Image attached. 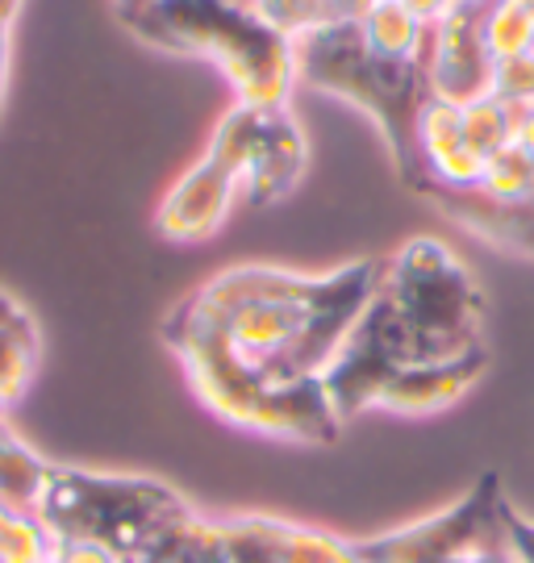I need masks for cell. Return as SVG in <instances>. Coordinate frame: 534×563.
I'll list each match as a JSON object with an SVG mask.
<instances>
[{
  "mask_svg": "<svg viewBox=\"0 0 534 563\" xmlns=\"http://www.w3.org/2000/svg\"><path fill=\"white\" fill-rule=\"evenodd\" d=\"M380 288L377 267L301 276L284 267H230L200 284L176 313L214 330L226 355L263 384L322 380Z\"/></svg>",
  "mask_w": 534,
  "mask_h": 563,
  "instance_id": "cell-1",
  "label": "cell"
},
{
  "mask_svg": "<svg viewBox=\"0 0 534 563\" xmlns=\"http://www.w3.org/2000/svg\"><path fill=\"white\" fill-rule=\"evenodd\" d=\"M139 38L197 55L230 80L247 109H288L297 84V46L238 0H151L126 21Z\"/></svg>",
  "mask_w": 534,
  "mask_h": 563,
  "instance_id": "cell-2",
  "label": "cell"
},
{
  "mask_svg": "<svg viewBox=\"0 0 534 563\" xmlns=\"http://www.w3.org/2000/svg\"><path fill=\"white\" fill-rule=\"evenodd\" d=\"M188 514L193 509L167 484L142 481V476H100V472H79L59 463L39 509L55 543L88 539V543L113 547L130 560L142 555L159 534L184 522Z\"/></svg>",
  "mask_w": 534,
  "mask_h": 563,
  "instance_id": "cell-3",
  "label": "cell"
},
{
  "mask_svg": "<svg viewBox=\"0 0 534 563\" xmlns=\"http://www.w3.org/2000/svg\"><path fill=\"white\" fill-rule=\"evenodd\" d=\"M380 297L405 330L414 363H443L476 351V288L443 242H410L380 280Z\"/></svg>",
  "mask_w": 534,
  "mask_h": 563,
  "instance_id": "cell-4",
  "label": "cell"
},
{
  "mask_svg": "<svg viewBox=\"0 0 534 563\" xmlns=\"http://www.w3.org/2000/svg\"><path fill=\"white\" fill-rule=\"evenodd\" d=\"M209 159H218L247 197L255 201H276L301 176L305 163V142L293 125L288 109H247L235 104L218 121L209 139Z\"/></svg>",
  "mask_w": 534,
  "mask_h": 563,
  "instance_id": "cell-5",
  "label": "cell"
},
{
  "mask_svg": "<svg viewBox=\"0 0 534 563\" xmlns=\"http://www.w3.org/2000/svg\"><path fill=\"white\" fill-rule=\"evenodd\" d=\"M480 4L484 0H451L435 21L422 55V92L443 101L468 104L493 92V59L480 38Z\"/></svg>",
  "mask_w": 534,
  "mask_h": 563,
  "instance_id": "cell-6",
  "label": "cell"
},
{
  "mask_svg": "<svg viewBox=\"0 0 534 563\" xmlns=\"http://www.w3.org/2000/svg\"><path fill=\"white\" fill-rule=\"evenodd\" d=\"M501 530H505V501L501 497H468L426 522H414L368 543L363 555L368 563H443L468 547L493 539Z\"/></svg>",
  "mask_w": 534,
  "mask_h": 563,
  "instance_id": "cell-7",
  "label": "cell"
},
{
  "mask_svg": "<svg viewBox=\"0 0 534 563\" xmlns=\"http://www.w3.org/2000/svg\"><path fill=\"white\" fill-rule=\"evenodd\" d=\"M410 159L443 197H472L489 167V155L464 139V104L426 92L410 118Z\"/></svg>",
  "mask_w": 534,
  "mask_h": 563,
  "instance_id": "cell-8",
  "label": "cell"
},
{
  "mask_svg": "<svg viewBox=\"0 0 534 563\" xmlns=\"http://www.w3.org/2000/svg\"><path fill=\"white\" fill-rule=\"evenodd\" d=\"M226 563H368L363 547L335 530L280 518H230L218 522Z\"/></svg>",
  "mask_w": 534,
  "mask_h": 563,
  "instance_id": "cell-9",
  "label": "cell"
},
{
  "mask_svg": "<svg viewBox=\"0 0 534 563\" xmlns=\"http://www.w3.org/2000/svg\"><path fill=\"white\" fill-rule=\"evenodd\" d=\"M238 197H242V184H238L218 159L200 155V159L163 192V201H159V209H155V230L167 242H179V246L209 242L221 225L230 222Z\"/></svg>",
  "mask_w": 534,
  "mask_h": 563,
  "instance_id": "cell-10",
  "label": "cell"
},
{
  "mask_svg": "<svg viewBox=\"0 0 534 563\" xmlns=\"http://www.w3.org/2000/svg\"><path fill=\"white\" fill-rule=\"evenodd\" d=\"M480 351L472 355H459V360L443 363H410V367H396L380 380L372 405L396 418H426L438 413L447 405H456L459 397H468V388L480 376Z\"/></svg>",
  "mask_w": 534,
  "mask_h": 563,
  "instance_id": "cell-11",
  "label": "cell"
},
{
  "mask_svg": "<svg viewBox=\"0 0 534 563\" xmlns=\"http://www.w3.org/2000/svg\"><path fill=\"white\" fill-rule=\"evenodd\" d=\"M356 30L363 51L377 63L410 67V71L422 67L426 38H431V21L422 18L414 4H405V0H372L356 18Z\"/></svg>",
  "mask_w": 534,
  "mask_h": 563,
  "instance_id": "cell-12",
  "label": "cell"
},
{
  "mask_svg": "<svg viewBox=\"0 0 534 563\" xmlns=\"http://www.w3.org/2000/svg\"><path fill=\"white\" fill-rule=\"evenodd\" d=\"M42 363V330L34 313L0 288V418L34 388Z\"/></svg>",
  "mask_w": 534,
  "mask_h": 563,
  "instance_id": "cell-13",
  "label": "cell"
},
{
  "mask_svg": "<svg viewBox=\"0 0 534 563\" xmlns=\"http://www.w3.org/2000/svg\"><path fill=\"white\" fill-rule=\"evenodd\" d=\"M51 476H55V463L42 460L39 451L25 439H18V430H9V422L0 418V505L39 514Z\"/></svg>",
  "mask_w": 534,
  "mask_h": 563,
  "instance_id": "cell-14",
  "label": "cell"
},
{
  "mask_svg": "<svg viewBox=\"0 0 534 563\" xmlns=\"http://www.w3.org/2000/svg\"><path fill=\"white\" fill-rule=\"evenodd\" d=\"M480 38L493 67L534 55V0H484Z\"/></svg>",
  "mask_w": 534,
  "mask_h": 563,
  "instance_id": "cell-15",
  "label": "cell"
},
{
  "mask_svg": "<svg viewBox=\"0 0 534 563\" xmlns=\"http://www.w3.org/2000/svg\"><path fill=\"white\" fill-rule=\"evenodd\" d=\"M476 197L493 209H531L534 205V163L517 151V146H505L489 155V167H484V180L476 188Z\"/></svg>",
  "mask_w": 534,
  "mask_h": 563,
  "instance_id": "cell-16",
  "label": "cell"
},
{
  "mask_svg": "<svg viewBox=\"0 0 534 563\" xmlns=\"http://www.w3.org/2000/svg\"><path fill=\"white\" fill-rule=\"evenodd\" d=\"M55 560V534L39 514L0 505V563H46Z\"/></svg>",
  "mask_w": 534,
  "mask_h": 563,
  "instance_id": "cell-17",
  "label": "cell"
},
{
  "mask_svg": "<svg viewBox=\"0 0 534 563\" xmlns=\"http://www.w3.org/2000/svg\"><path fill=\"white\" fill-rule=\"evenodd\" d=\"M464 139L472 142L480 155H497L514 146V109L497 92H484L464 104Z\"/></svg>",
  "mask_w": 534,
  "mask_h": 563,
  "instance_id": "cell-18",
  "label": "cell"
},
{
  "mask_svg": "<svg viewBox=\"0 0 534 563\" xmlns=\"http://www.w3.org/2000/svg\"><path fill=\"white\" fill-rule=\"evenodd\" d=\"M493 92L510 109H534V55L514 63H501L493 71Z\"/></svg>",
  "mask_w": 534,
  "mask_h": 563,
  "instance_id": "cell-19",
  "label": "cell"
},
{
  "mask_svg": "<svg viewBox=\"0 0 534 563\" xmlns=\"http://www.w3.org/2000/svg\"><path fill=\"white\" fill-rule=\"evenodd\" d=\"M55 563H130V555L88 539H67V543H55Z\"/></svg>",
  "mask_w": 534,
  "mask_h": 563,
  "instance_id": "cell-20",
  "label": "cell"
},
{
  "mask_svg": "<svg viewBox=\"0 0 534 563\" xmlns=\"http://www.w3.org/2000/svg\"><path fill=\"white\" fill-rule=\"evenodd\" d=\"M505 543L517 563H534V522H526L510 505H505Z\"/></svg>",
  "mask_w": 534,
  "mask_h": 563,
  "instance_id": "cell-21",
  "label": "cell"
},
{
  "mask_svg": "<svg viewBox=\"0 0 534 563\" xmlns=\"http://www.w3.org/2000/svg\"><path fill=\"white\" fill-rule=\"evenodd\" d=\"M514 146L534 163V109H517L514 113Z\"/></svg>",
  "mask_w": 534,
  "mask_h": 563,
  "instance_id": "cell-22",
  "label": "cell"
},
{
  "mask_svg": "<svg viewBox=\"0 0 534 563\" xmlns=\"http://www.w3.org/2000/svg\"><path fill=\"white\" fill-rule=\"evenodd\" d=\"M9 59H13V21L0 18V109H4V92H9Z\"/></svg>",
  "mask_w": 534,
  "mask_h": 563,
  "instance_id": "cell-23",
  "label": "cell"
},
{
  "mask_svg": "<svg viewBox=\"0 0 534 563\" xmlns=\"http://www.w3.org/2000/svg\"><path fill=\"white\" fill-rule=\"evenodd\" d=\"M151 0H113V9L121 13V21H130V18H139L142 9H146Z\"/></svg>",
  "mask_w": 534,
  "mask_h": 563,
  "instance_id": "cell-24",
  "label": "cell"
},
{
  "mask_svg": "<svg viewBox=\"0 0 534 563\" xmlns=\"http://www.w3.org/2000/svg\"><path fill=\"white\" fill-rule=\"evenodd\" d=\"M21 4H25V0H0V18H4V21H18Z\"/></svg>",
  "mask_w": 534,
  "mask_h": 563,
  "instance_id": "cell-25",
  "label": "cell"
},
{
  "mask_svg": "<svg viewBox=\"0 0 534 563\" xmlns=\"http://www.w3.org/2000/svg\"><path fill=\"white\" fill-rule=\"evenodd\" d=\"M46 563H55V560H46Z\"/></svg>",
  "mask_w": 534,
  "mask_h": 563,
  "instance_id": "cell-26",
  "label": "cell"
}]
</instances>
